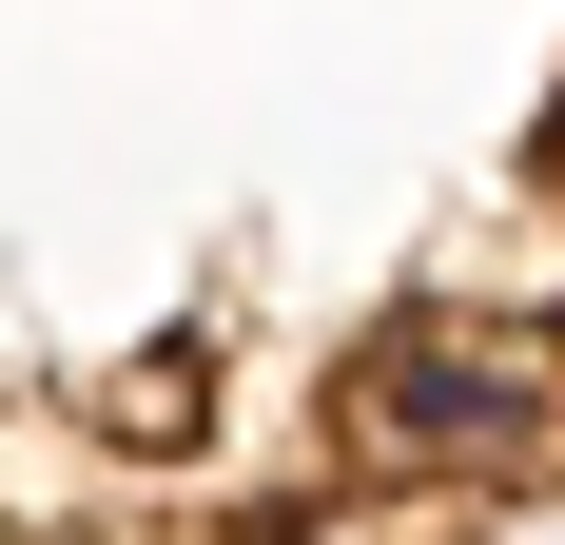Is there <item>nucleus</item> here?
<instances>
[{"instance_id":"7ed1b4c3","label":"nucleus","mask_w":565,"mask_h":545,"mask_svg":"<svg viewBox=\"0 0 565 545\" xmlns=\"http://www.w3.org/2000/svg\"><path fill=\"white\" fill-rule=\"evenodd\" d=\"M332 545H351V526H332Z\"/></svg>"},{"instance_id":"f257e3e1","label":"nucleus","mask_w":565,"mask_h":545,"mask_svg":"<svg viewBox=\"0 0 565 545\" xmlns=\"http://www.w3.org/2000/svg\"><path fill=\"white\" fill-rule=\"evenodd\" d=\"M332 448L371 488H546L565 468V331L468 312V292H409V312L351 331Z\"/></svg>"},{"instance_id":"f03ea898","label":"nucleus","mask_w":565,"mask_h":545,"mask_svg":"<svg viewBox=\"0 0 565 545\" xmlns=\"http://www.w3.org/2000/svg\"><path fill=\"white\" fill-rule=\"evenodd\" d=\"M526 175H546V215H565V117H546V157H526Z\"/></svg>"}]
</instances>
